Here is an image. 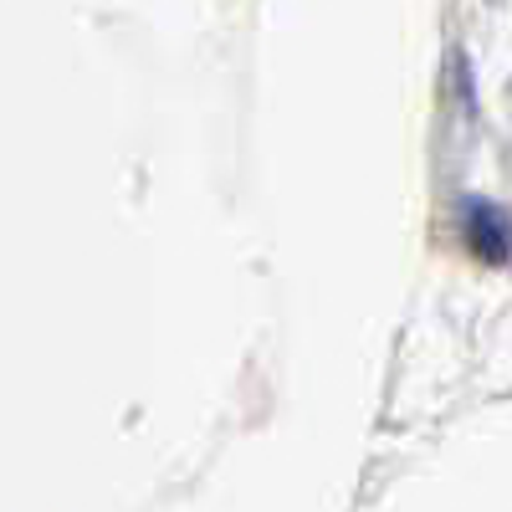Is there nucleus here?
Here are the masks:
<instances>
[{"mask_svg":"<svg viewBox=\"0 0 512 512\" xmlns=\"http://www.w3.org/2000/svg\"><path fill=\"white\" fill-rule=\"evenodd\" d=\"M461 241L466 251H477L487 256L492 267L507 262V221H502V210L492 200H466L461 205Z\"/></svg>","mask_w":512,"mask_h":512,"instance_id":"1","label":"nucleus"}]
</instances>
